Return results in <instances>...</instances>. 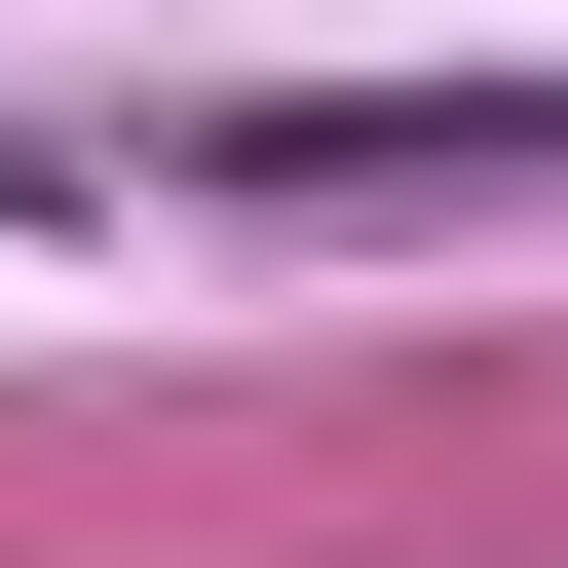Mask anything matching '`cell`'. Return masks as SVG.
I'll list each match as a JSON object with an SVG mask.
<instances>
[{"mask_svg": "<svg viewBox=\"0 0 568 568\" xmlns=\"http://www.w3.org/2000/svg\"><path fill=\"white\" fill-rule=\"evenodd\" d=\"M265 227H455V190H568V77H417V114H227Z\"/></svg>", "mask_w": 568, "mask_h": 568, "instance_id": "cell-1", "label": "cell"}, {"mask_svg": "<svg viewBox=\"0 0 568 568\" xmlns=\"http://www.w3.org/2000/svg\"><path fill=\"white\" fill-rule=\"evenodd\" d=\"M0 190H39V152H0Z\"/></svg>", "mask_w": 568, "mask_h": 568, "instance_id": "cell-2", "label": "cell"}]
</instances>
